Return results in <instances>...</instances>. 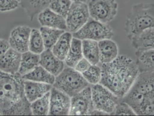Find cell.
Wrapping results in <instances>:
<instances>
[{"instance_id": "6da1fadb", "label": "cell", "mask_w": 154, "mask_h": 116, "mask_svg": "<svg viewBox=\"0 0 154 116\" xmlns=\"http://www.w3.org/2000/svg\"><path fill=\"white\" fill-rule=\"evenodd\" d=\"M100 84L122 99L133 86L140 72L136 62L125 55H119L114 61L102 64Z\"/></svg>"}, {"instance_id": "7a4b0ae2", "label": "cell", "mask_w": 154, "mask_h": 116, "mask_svg": "<svg viewBox=\"0 0 154 116\" xmlns=\"http://www.w3.org/2000/svg\"><path fill=\"white\" fill-rule=\"evenodd\" d=\"M30 105L24 93L22 76L0 71V115H32Z\"/></svg>"}, {"instance_id": "3957f363", "label": "cell", "mask_w": 154, "mask_h": 116, "mask_svg": "<svg viewBox=\"0 0 154 116\" xmlns=\"http://www.w3.org/2000/svg\"><path fill=\"white\" fill-rule=\"evenodd\" d=\"M154 27V4H134L127 16L125 30L130 40L146 30Z\"/></svg>"}, {"instance_id": "277c9868", "label": "cell", "mask_w": 154, "mask_h": 116, "mask_svg": "<svg viewBox=\"0 0 154 116\" xmlns=\"http://www.w3.org/2000/svg\"><path fill=\"white\" fill-rule=\"evenodd\" d=\"M53 87L70 98L89 86L81 73L74 68L67 67L56 77Z\"/></svg>"}, {"instance_id": "5b68a950", "label": "cell", "mask_w": 154, "mask_h": 116, "mask_svg": "<svg viewBox=\"0 0 154 116\" xmlns=\"http://www.w3.org/2000/svg\"><path fill=\"white\" fill-rule=\"evenodd\" d=\"M72 34L73 37L81 40L88 39L99 42L105 39H112L114 36V32L108 24L100 22L90 17L84 26Z\"/></svg>"}, {"instance_id": "8992f818", "label": "cell", "mask_w": 154, "mask_h": 116, "mask_svg": "<svg viewBox=\"0 0 154 116\" xmlns=\"http://www.w3.org/2000/svg\"><path fill=\"white\" fill-rule=\"evenodd\" d=\"M91 92L94 109L111 115L119 103V98L100 83L92 86Z\"/></svg>"}, {"instance_id": "52a82bcc", "label": "cell", "mask_w": 154, "mask_h": 116, "mask_svg": "<svg viewBox=\"0 0 154 116\" xmlns=\"http://www.w3.org/2000/svg\"><path fill=\"white\" fill-rule=\"evenodd\" d=\"M88 7L91 18L105 24L115 19L119 9L116 0H90Z\"/></svg>"}, {"instance_id": "ba28073f", "label": "cell", "mask_w": 154, "mask_h": 116, "mask_svg": "<svg viewBox=\"0 0 154 116\" xmlns=\"http://www.w3.org/2000/svg\"><path fill=\"white\" fill-rule=\"evenodd\" d=\"M90 18L86 3L73 2L66 17L67 30L72 33L78 31Z\"/></svg>"}, {"instance_id": "9c48e42d", "label": "cell", "mask_w": 154, "mask_h": 116, "mask_svg": "<svg viewBox=\"0 0 154 116\" xmlns=\"http://www.w3.org/2000/svg\"><path fill=\"white\" fill-rule=\"evenodd\" d=\"M94 109L89 86L71 98L69 115H90Z\"/></svg>"}, {"instance_id": "30bf717a", "label": "cell", "mask_w": 154, "mask_h": 116, "mask_svg": "<svg viewBox=\"0 0 154 116\" xmlns=\"http://www.w3.org/2000/svg\"><path fill=\"white\" fill-rule=\"evenodd\" d=\"M71 98L52 86L50 90V110L48 115H69Z\"/></svg>"}, {"instance_id": "8fae6325", "label": "cell", "mask_w": 154, "mask_h": 116, "mask_svg": "<svg viewBox=\"0 0 154 116\" xmlns=\"http://www.w3.org/2000/svg\"><path fill=\"white\" fill-rule=\"evenodd\" d=\"M32 29L26 25H19L10 33L9 42L10 48L22 53L29 50V44Z\"/></svg>"}, {"instance_id": "7c38bea8", "label": "cell", "mask_w": 154, "mask_h": 116, "mask_svg": "<svg viewBox=\"0 0 154 116\" xmlns=\"http://www.w3.org/2000/svg\"><path fill=\"white\" fill-rule=\"evenodd\" d=\"M38 20L40 25L66 31L67 30L66 18L47 8L38 14Z\"/></svg>"}, {"instance_id": "4fadbf2b", "label": "cell", "mask_w": 154, "mask_h": 116, "mask_svg": "<svg viewBox=\"0 0 154 116\" xmlns=\"http://www.w3.org/2000/svg\"><path fill=\"white\" fill-rule=\"evenodd\" d=\"M39 65L55 77L59 75L65 68L64 61L56 57L51 49H45L40 54Z\"/></svg>"}, {"instance_id": "5bb4252c", "label": "cell", "mask_w": 154, "mask_h": 116, "mask_svg": "<svg viewBox=\"0 0 154 116\" xmlns=\"http://www.w3.org/2000/svg\"><path fill=\"white\" fill-rule=\"evenodd\" d=\"M21 54L10 48L0 59V71L8 74L18 73Z\"/></svg>"}, {"instance_id": "9a60e30c", "label": "cell", "mask_w": 154, "mask_h": 116, "mask_svg": "<svg viewBox=\"0 0 154 116\" xmlns=\"http://www.w3.org/2000/svg\"><path fill=\"white\" fill-rule=\"evenodd\" d=\"M50 84L24 80V90L28 101L31 103L44 96L51 90Z\"/></svg>"}, {"instance_id": "2e32d148", "label": "cell", "mask_w": 154, "mask_h": 116, "mask_svg": "<svg viewBox=\"0 0 154 116\" xmlns=\"http://www.w3.org/2000/svg\"><path fill=\"white\" fill-rule=\"evenodd\" d=\"M131 89L151 97L154 92V71L139 73Z\"/></svg>"}, {"instance_id": "e0dca14e", "label": "cell", "mask_w": 154, "mask_h": 116, "mask_svg": "<svg viewBox=\"0 0 154 116\" xmlns=\"http://www.w3.org/2000/svg\"><path fill=\"white\" fill-rule=\"evenodd\" d=\"M100 62L106 64L114 61L119 56L117 44L111 39H105L98 42Z\"/></svg>"}, {"instance_id": "ac0fdd59", "label": "cell", "mask_w": 154, "mask_h": 116, "mask_svg": "<svg viewBox=\"0 0 154 116\" xmlns=\"http://www.w3.org/2000/svg\"><path fill=\"white\" fill-rule=\"evenodd\" d=\"M52 0H20V6L24 10L30 20L32 21L41 12L48 8Z\"/></svg>"}, {"instance_id": "d6986e66", "label": "cell", "mask_w": 154, "mask_h": 116, "mask_svg": "<svg viewBox=\"0 0 154 116\" xmlns=\"http://www.w3.org/2000/svg\"><path fill=\"white\" fill-rule=\"evenodd\" d=\"M131 45L136 51L154 49V27L148 29L133 38Z\"/></svg>"}, {"instance_id": "ffe728a7", "label": "cell", "mask_w": 154, "mask_h": 116, "mask_svg": "<svg viewBox=\"0 0 154 116\" xmlns=\"http://www.w3.org/2000/svg\"><path fill=\"white\" fill-rule=\"evenodd\" d=\"M135 55L140 73L154 71V49L136 51Z\"/></svg>"}, {"instance_id": "44dd1931", "label": "cell", "mask_w": 154, "mask_h": 116, "mask_svg": "<svg viewBox=\"0 0 154 116\" xmlns=\"http://www.w3.org/2000/svg\"><path fill=\"white\" fill-rule=\"evenodd\" d=\"M24 80L46 83L53 86L56 77L38 65L32 71L22 76Z\"/></svg>"}, {"instance_id": "7402d4cb", "label": "cell", "mask_w": 154, "mask_h": 116, "mask_svg": "<svg viewBox=\"0 0 154 116\" xmlns=\"http://www.w3.org/2000/svg\"><path fill=\"white\" fill-rule=\"evenodd\" d=\"M73 34L70 32L63 33L51 49L54 55L61 60H65L70 49Z\"/></svg>"}, {"instance_id": "603a6c76", "label": "cell", "mask_w": 154, "mask_h": 116, "mask_svg": "<svg viewBox=\"0 0 154 116\" xmlns=\"http://www.w3.org/2000/svg\"><path fill=\"white\" fill-rule=\"evenodd\" d=\"M146 96L136 90L130 89L122 98V101L129 105L136 115H140L142 108L146 101Z\"/></svg>"}, {"instance_id": "cb8c5ba5", "label": "cell", "mask_w": 154, "mask_h": 116, "mask_svg": "<svg viewBox=\"0 0 154 116\" xmlns=\"http://www.w3.org/2000/svg\"><path fill=\"white\" fill-rule=\"evenodd\" d=\"M40 59V54L33 53L29 50L22 53L18 73L23 76L30 72L39 65Z\"/></svg>"}, {"instance_id": "d4e9b609", "label": "cell", "mask_w": 154, "mask_h": 116, "mask_svg": "<svg viewBox=\"0 0 154 116\" xmlns=\"http://www.w3.org/2000/svg\"><path fill=\"white\" fill-rule=\"evenodd\" d=\"M83 58L82 51V41L73 37L70 49L65 58V63L67 67H75L77 63Z\"/></svg>"}, {"instance_id": "484cf974", "label": "cell", "mask_w": 154, "mask_h": 116, "mask_svg": "<svg viewBox=\"0 0 154 116\" xmlns=\"http://www.w3.org/2000/svg\"><path fill=\"white\" fill-rule=\"evenodd\" d=\"M82 41L83 58L88 60L92 65H97L100 62L98 42L91 40Z\"/></svg>"}, {"instance_id": "4316f807", "label": "cell", "mask_w": 154, "mask_h": 116, "mask_svg": "<svg viewBox=\"0 0 154 116\" xmlns=\"http://www.w3.org/2000/svg\"><path fill=\"white\" fill-rule=\"evenodd\" d=\"M44 42L45 49H51L59 38L66 31L41 26L39 29Z\"/></svg>"}, {"instance_id": "83f0119b", "label": "cell", "mask_w": 154, "mask_h": 116, "mask_svg": "<svg viewBox=\"0 0 154 116\" xmlns=\"http://www.w3.org/2000/svg\"><path fill=\"white\" fill-rule=\"evenodd\" d=\"M50 91L42 97L31 103L32 115H48L50 110Z\"/></svg>"}, {"instance_id": "f1b7e54d", "label": "cell", "mask_w": 154, "mask_h": 116, "mask_svg": "<svg viewBox=\"0 0 154 116\" xmlns=\"http://www.w3.org/2000/svg\"><path fill=\"white\" fill-rule=\"evenodd\" d=\"M29 51L41 54L45 50L44 42L39 30L32 29L29 40Z\"/></svg>"}, {"instance_id": "f546056e", "label": "cell", "mask_w": 154, "mask_h": 116, "mask_svg": "<svg viewBox=\"0 0 154 116\" xmlns=\"http://www.w3.org/2000/svg\"><path fill=\"white\" fill-rule=\"evenodd\" d=\"M72 3L71 0H52L48 8L66 18Z\"/></svg>"}, {"instance_id": "4dcf8cb0", "label": "cell", "mask_w": 154, "mask_h": 116, "mask_svg": "<svg viewBox=\"0 0 154 116\" xmlns=\"http://www.w3.org/2000/svg\"><path fill=\"white\" fill-rule=\"evenodd\" d=\"M82 76L88 84L96 85L99 84L101 78V68L97 65H91L85 72Z\"/></svg>"}, {"instance_id": "1f68e13d", "label": "cell", "mask_w": 154, "mask_h": 116, "mask_svg": "<svg viewBox=\"0 0 154 116\" xmlns=\"http://www.w3.org/2000/svg\"><path fill=\"white\" fill-rule=\"evenodd\" d=\"M111 115H136L131 107L125 102L119 103Z\"/></svg>"}, {"instance_id": "d6a6232c", "label": "cell", "mask_w": 154, "mask_h": 116, "mask_svg": "<svg viewBox=\"0 0 154 116\" xmlns=\"http://www.w3.org/2000/svg\"><path fill=\"white\" fill-rule=\"evenodd\" d=\"M20 5L19 0H0V12L13 11Z\"/></svg>"}, {"instance_id": "836d02e7", "label": "cell", "mask_w": 154, "mask_h": 116, "mask_svg": "<svg viewBox=\"0 0 154 116\" xmlns=\"http://www.w3.org/2000/svg\"><path fill=\"white\" fill-rule=\"evenodd\" d=\"M92 65L88 60L82 58L75 66L74 68L78 72L82 74L86 71Z\"/></svg>"}, {"instance_id": "e575fe53", "label": "cell", "mask_w": 154, "mask_h": 116, "mask_svg": "<svg viewBox=\"0 0 154 116\" xmlns=\"http://www.w3.org/2000/svg\"><path fill=\"white\" fill-rule=\"evenodd\" d=\"M10 48L8 41L0 38V59Z\"/></svg>"}, {"instance_id": "d590c367", "label": "cell", "mask_w": 154, "mask_h": 116, "mask_svg": "<svg viewBox=\"0 0 154 116\" xmlns=\"http://www.w3.org/2000/svg\"><path fill=\"white\" fill-rule=\"evenodd\" d=\"M90 115L93 116H103V115H109L108 114L103 112V111H100V110H97V109H94L91 114Z\"/></svg>"}, {"instance_id": "8d00e7d4", "label": "cell", "mask_w": 154, "mask_h": 116, "mask_svg": "<svg viewBox=\"0 0 154 116\" xmlns=\"http://www.w3.org/2000/svg\"><path fill=\"white\" fill-rule=\"evenodd\" d=\"M73 2H77V3H86L87 0H71Z\"/></svg>"}, {"instance_id": "74e56055", "label": "cell", "mask_w": 154, "mask_h": 116, "mask_svg": "<svg viewBox=\"0 0 154 116\" xmlns=\"http://www.w3.org/2000/svg\"><path fill=\"white\" fill-rule=\"evenodd\" d=\"M19 1H20V0H19Z\"/></svg>"}]
</instances>
